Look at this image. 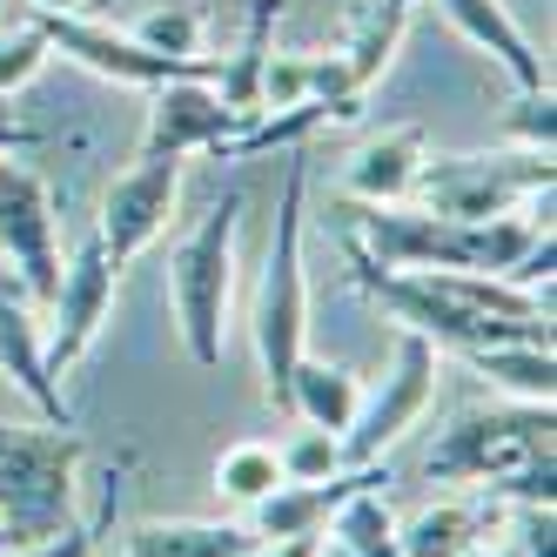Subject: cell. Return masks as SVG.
Wrapping results in <instances>:
<instances>
[{
    "instance_id": "cell-1",
    "label": "cell",
    "mask_w": 557,
    "mask_h": 557,
    "mask_svg": "<svg viewBox=\"0 0 557 557\" xmlns=\"http://www.w3.org/2000/svg\"><path fill=\"white\" fill-rule=\"evenodd\" d=\"M356 289L376 309L396 315V330H417L436 349H491V343H550V302L531 289L504 283V275H476V269H383L363 249L349 256Z\"/></svg>"
},
{
    "instance_id": "cell-2",
    "label": "cell",
    "mask_w": 557,
    "mask_h": 557,
    "mask_svg": "<svg viewBox=\"0 0 557 557\" xmlns=\"http://www.w3.org/2000/svg\"><path fill=\"white\" fill-rule=\"evenodd\" d=\"M302 195H309V162L283 169V202H275V235L262 262V296H256V356H262V389L283 410L289 370L309 356V289H302Z\"/></svg>"
},
{
    "instance_id": "cell-3",
    "label": "cell",
    "mask_w": 557,
    "mask_h": 557,
    "mask_svg": "<svg viewBox=\"0 0 557 557\" xmlns=\"http://www.w3.org/2000/svg\"><path fill=\"white\" fill-rule=\"evenodd\" d=\"M88 444L54 423H0V524L21 544L61 537L74 524Z\"/></svg>"
},
{
    "instance_id": "cell-4",
    "label": "cell",
    "mask_w": 557,
    "mask_h": 557,
    "mask_svg": "<svg viewBox=\"0 0 557 557\" xmlns=\"http://www.w3.org/2000/svg\"><path fill=\"white\" fill-rule=\"evenodd\" d=\"M243 195H222V202L182 235V249L169 256V302L182 343L202 370L222 363L228 349V289H235V235H243Z\"/></svg>"
},
{
    "instance_id": "cell-5",
    "label": "cell",
    "mask_w": 557,
    "mask_h": 557,
    "mask_svg": "<svg viewBox=\"0 0 557 557\" xmlns=\"http://www.w3.org/2000/svg\"><path fill=\"white\" fill-rule=\"evenodd\" d=\"M557 182L550 154L510 148V154H423V175L410 188V202L444 215V222H491L510 215L517 202H531Z\"/></svg>"
},
{
    "instance_id": "cell-6",
    "label": "cell",
    "mask_w": 557,
    "mask_h": 557,
    "mask_svg": "<svg viewBox=\"0 0 557 557\" xmlns=\"http://www.w3.org/2000/svg\"><path fill=\"white\" fill-rule=\"evenodd\" d=\"M550 457V404H510V410H470L430 444L423 476L430 484H476L497 491L517 463Z\"/></svg>"
},
{
    "instance_id": "cell-7",
    "label": "cell",
    "mask_w": 557,
    "mask_h": 557,
    "mask_svg": "<svg viewBox=\"0 0 557 557\" xmlns=\"http://www.w3.org/2000/svg\"><path fill=\"white\" fill-rule=\"evenodd\" d=\"M0 262L21 275V296L34 309L54 302L61 283V235H54V188L27 162L0 154Z\"/></svg>"
},
{
    "instance_id": "cell-8",
    "label": "cell",
    "mask_w": 557,
    "mask_h": 557,
    "mask_svg": "<svg viewBox=\"0 0 557 557\" xmlns=\"http://www.w3.org/2000/svg\"><path fill=\"white\" fill-rule=\"evenodd\" d=\"M430 396H436V343H423L417 330H396L389 376L376 383V396H363L356 423L343 430V463H383V450L430 410Z\"/></svg>"
},
{
    "instance_id": "cell-9",
    "label": "cell",
    "mask_w": 557,
    "mask_h": 557,
    "mask_svg": "<svg viewBox=\"0 0 557 557\" xmlns=\"http://www.w3.org/2000/svg\"><path fill=\"white\" fill-rule=\"evenodd\" d=\"M27 27L41 34L48 48H61L67 61H82L88 74L114 82V88H162V82H188V74L209 82V74H215V61H169V54L141 48L135 34L108 27V21H88V14H34Z\"/></svg>"
},
{
    "instance_id": "cell-10",
    "label": "cell",
    "mask_w": 557,
    "mask_h": 557,
    "mask_svg": "<svg viewBox=\"0 0 557 557\" xmlns=\"http://www.w3.org/2000/svg\"><path fill=\"white\" fill-rule=\"evenodd\" d=\"M356 249L383 269H476L470 222H444L417 202H356Z\"/></svg>"
},
{
    "instance_id": "cell-11",
    "label": "cell",
    "mask_w": 557,
    "mask_h": 557,
    "mask_svg": "<svg viewBox=\"0 0 557 557\" xmlns=\"http://www.w3.org/2000/svg\"><path fill=\"white\" fill-rule=\"evenodd\" d=\"M249 128V114H235L215 82L188 74V82L148 88V122H141V162H182L195 148H222Z\"/></svg>"
},
{
    "instance_id": "cell-12",
    "label": "cell",
    "mask_w": 557,
    "mask_h": 557,
    "mask_svg": "<svg viewBox=\"0 0 557 557\" xmlns=\"http://www.w3.org/2000/svg\"><path fill=\"white\" fill-rule=\"evenodd\" d=\"M175 195H182V162H135L128 175H114L101 195V222H95V243L108 256V269L122 275L154 235L169 228L175 215Z\"/></svg>"
},
{
    "instance_id": "cell-13",
    "label": "cell",
    "mask_w": 557,
    "mask_h": 557,
    "mask_svg": "<svg viewBox=\"0 0 557 557\" xmlns=\"http://www.w3.org/2000/svg\"><path fill=\"white\" fill-rule=\"evenodd\" d=\"M114 283H122V275L108 269V256H101L95 235L61 262V283H54V302H48V309H54V336L41 343L54 383L95 349V336H101V323H108V309H114Z\"/></svg>"
},
{
    "instance_id": "cell-14",
    "label": "cell",
    "mask_w": 557,
    "mask_h": 557,
    "mask_svg": "<svg viewBox=\"0 0 557 557\" xmlns=\"http://www.w3.org/2000/svg\"><path fill=\"white\" fill-rule=\"evenodd\" d=\"M389 484V470L383 463H349L336 476H323V484H275L256 510H249V531L262 544H296V537H315L330 524V510L349 497V491H376Z\"/></svg>"
},
{
    "instance_id": "cell-15",
    "label": "cell",
    "mask_w": 557,
    "mask_h": 557,
    "mask_svg": "<svg viewBox=\"0 0 557 557\" xmlns=\"http://www.w3.org/2000/svg\"><path fill=\"white\" fill-rule=\"evenodd\" d=\"M41 343H48V336H41V315H34V302H27L21 289H8V296H0V370H8V383L27 396L34 410H41V423L74 430V410H67L61 383L48 376Z\"/></svg>"
},
{
    "instance_id": "cell-16",
    "label": "cell",
    "mask_w": 557,
    "mask_h": 557,
    "mask_svg": "<svg viewBox=\"0 0 557 557\" xmlns=\"http://www.w3.org/2000/svg\"><path fill=\"white\" fill-rule=\"evenodd\" d=\"M436 14H444L476 54H491L517 88H550V82H544V54L531 48V34L510 21L504 0H436Z\"/></svg>"
},
{
    "instance_id": "cell-17",
    "label": "cell",
    "mask_w": 557,
    "mask_h": 557,
    "mask_svg": "<svg viewBox=\"0 0 557 557\" xmlns=\"http://www.w3.org/2000/svg\"><path fill=\"white\" fill-rule=\"evenodd\" d=\"M423 128L404 122V128H376L349 162V195L356 202H410V188L423 175Z\"/></svg>"
},
{
    "instance_id": "cell-18",
    "label": "cell",
    "mask_w": 557,
    "mask_h": 557,
    "mask_svg": "<svg viewBox=\"0 0 557 557\" xmlns=\"http://www.w3.org/2000/svg\"><path fill=\"white\" fill-rule=\"evenodd\" d=\"M417 14V0H363L349 21V41H343V88L349 101H363L376 82H383V67L396 61V48H404V27Z\"/></svg>"
},
{
    "instance_id": "cell-19",
    "label": "cell",
    "mask_w": 557,
    "mask_h": 557,
    "mask_svg": "<svg viewBox=\"0 0 557 557\" xmlns=\"http://www.w3.org/2000/svg\"><path fill=\"white\" fill-rule=\"evenodd\" d=\"M283 410L302 417L309 430H349L356 410H363V376L343 370V363H323V356H302V363L289 370Z\"/></svg>"
},
{
    "instance_id": "cell-20",
    "label": "cell",
    "mask_w": 557,
    "mask_h": 557,
    "mask_svg": "<svg viewBox=\"0 0 557 557\" xmlns=\"http://www.w3.org/2000/svg\"><path fill=\"white\" fill-rule=\"evenodd\" d=\"M484 531H491V504L444 497V504H423L417 517L396 524V550L404 557H463L484 544Z\"/></svg>"
},
{
    "instance_id": "cell-21",
    "label": "cell",
    "mask_w": 557,
    "mask_h": 557,
    "mask_svg": "<svg viewBox=\"0 0 557 557\" xmlns=\"http://www.w3.org/2000/svg\"><path fill=\"white\" fill-rule=\"evenodd\" d=\"M262 537L249 524H202V517H182V524H135L122 557H256Z\"/></svg>"
},
{
    "instance_id": "cell-22",
    "label": "cell",
    "mask_w": 557,
    "mask_h": 557,
    "mask_svg": "<svg viewBox=\"0 0 557 557\" xmlns=\"http://www.w3.org/2000/svg\"><path fill=\"white\" fill-rule=\"evenodd\" d=\"M463 363H470V376H484L491 389H504L510 404H550L557 396L550 343H491V349H470Z\"/></svg>"
},
{
    "instance_id": "cell-23",
    "label": "cell",
    "mask_w": 557,
    "mask_h": 557,
    "mask_svg": "<svg viewBox=\"0 0 557 557\" xmlns=\"http://www.w3.org/2000/svg\"><path fill=\"white\" fill-rule=\"evenodd\" d=\"M349 557H404L396 550V517L383 504V491H349L336 510H330V524H323Z\"/></svg>"
},
{
    "instance_id": "cell-24",
    "label": "cell",
    "mask_w": 557,
    "mask_h": 557,
    "mask_svg": "<svg viewBox=\"0 0 557 557\" xmlns=\"http://www.w3.org/2000/svg\"><path fill=\"white\" fill-rule=\"evenodd\" d=\"M275 484H283V457H275V444H235L215 463V491L228 504H243V510H256Z\"/></svg>"
},
{
    "instance_id": "cell-25",
    "label": "cell",
    "mask_w": 557,
    "mask_h": 557,
    "mask_svg": "<svg viewBox=\"0 0 557 557\" xmlns=\"http://www.w3.org/2000/svg\"><path fill=\"white\" fill-rule=\"evenodd\" d=\"M135 41L141 48H154V54H169V61H202V8H148L135 27Z\"/></svg>"
},
{
    "instance_id": "cell-26",
    "label": "cell",
    "mask_w": 557,
    "mask_h": 557,
    "mask_svg": "<svg viewBox=\"0 0 557 557\" xmlns=\"http://www.w3.org/2000/svg\"><path fill=\"white\" fill-rule=\"evenodd\" d=\"M275 457H283V484H323V476L349 470L343 463V430H309V423H302L296 444H283Z\"/></svg>"
},
{
    "instance_id": "cell-27",
    "label": "cell",
    "mask_w": 557,
    "mask_h": 557,
    "mask_svg": "<svg viewBox=\"0 0 557 557\" xmlns=\"http://www.w3.org/2000/svg\"><path fill=\"white\" fill-rule=\"evenodd\" d=\"M504 141L550 154L557 148V95L550 88H517V101L504 108Z\"/></svg>"
},
{
    "instance_id": "cell-28",
    "label": "cell",
    "mask_w": 557,
    "mask_h": 557,
    "mask_svg": "<svg viewBox=\"0 0 557 557\" xmlns=\"http://www.w3.org/2000/svg\"><path fill=\"white\" fill-rule=\"evenodd\" d=\"M48 54H54V48H48L34 27H8V34H0V101H8L21 82H34Z\"/></svg>"
},
{
    "instance_id": "cell-29",
    "label": "cell",
    "mask_w": 557,
    "mask_h": 557,
    "mask_svg": "<svg viewBox=\"0 0 557 557\" xmlns=\"http://www.w3.org/2000/svg\"><path fill=\"white\" fill-rule=\"evenodd\" d=\"M524 557H557V517H550V504H524L517 510V537H510Z\"/></svg>"
},
{
    "instance_id": "cell-30",
    "label": "cell",
    "mask_w": 557,
    "mask_h": 557,
    "mask_svg": "<svg viewBox=\"0 0 557 557\" xmlns=\"http://www.w3.org/2000/svg\"><path fill=\"white\" fill-rule=\"evenodd\" d=\"M0 557H95V537L67 524L61 537H41V544H14V550H0Z\"/></svg>"
},
{
    "instance_id": "cell-31",
    "label": "cell",
    "mask_w": 557,
    "mask_h": 557,
    "mask_svg": "<svg viewBox=\"0 0 557 557\" xmlns=\"http://www.w3.org/2000/svg\"><path fill=\"white\" fill-rule=\"evenodd\" d=\"M21 148H41V128H27L21 114L0 101V154H21Z\"/></svg>"
},
{
    "instance_id": "cell-32",
    "label": "cell",
    "mask_w": 557,
    "mask_h": 557,
    "mask_svg": "<svg viewBox=\"0 0 557 557\" xmlns=\"http://www.w3.org/2000/svg\"><path fill=\"white\" fill-rule=\"evenodd\" d=\"M34 8H41V14H82L88 0H34Z\"/></svg>"
},
{
    "instance_id": "cell-33",
    "label": "cell",
    "mask_w": 557,
    "mask_h": 557,
    "mask_svg": "<svg viewBox=\"0 0 557 557\" xmlns=\"http://www.w3.org/2000/svg\"><path fill=\"white\" fill-rule=\"evenodd\" d=\"M309 557H349V550H343L336 537H315V544H309Z\"/></svg>"
},
{
    "instance_id": "cell-34",
    "label": "cell",
    "mask_w": 557,
    "mask_h": 557,
    "mask_svg": "<svg viewBox=\"0 0 557 557\" xmlns=\"http://www.w3.org/2000/svg\"><path fill=\"white\" fill-rule=\"evenodd\" d=\"M309 544H315V537H296V544H275V557H309Z\"/></svg>"
},
{
    "instance_id": "cell-35",
    "label": "cell",
    "mask_w": 557,
    "mask_h": 557,
    "mask_svg": "<svg viewBox=\"0 0 557 557\" xmlns=\"http://www.w3.org/2000/svg\"><path fill=\"white\" fill-rule=\"evenodd\" d=\"M8 289H21V275H14L8 262H0V296H8Z\"/></svg>"
},
{
    "instance_id": "cell-36",
    "label": "cell",
    "mask_w": 557,
    "mask_h": 557,
    "mask_svg": "<svg viewBox=\"0 0 557 557\" xmlns=\"http://www.w3.org/2000/svg\"><path fill=\"white\" fill-rule=\"evenodd\" d=\"M497 557H524V550H517V544H504V550H497Z\"/></svg>"
},
{
    "instance_id": "cell-37",
    "label": "cell",
    "mask_w": 557,
    "mask_h": 557,
    "mask_svg": "<svg viewBox=\"0 0 557 557\" xmlns=\"http://www.w3.org/2000/svg\"><path fill=\"white\" fill-rule=\"evenodd\" d=\"M463 557H491V550H484V544H476V550H463Z\"/></svg>"
}]
</instances>
